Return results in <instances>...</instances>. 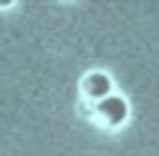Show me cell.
<instances>
[{
  "instance_id": "1",
  "label": "cell",
  "mask_w": 159,
  "mask_h": 156,
  "mask_svg": "<svg viewBox=\"0 0 159 156\" xmlns=\"http://www.w3.org/2000/svg\"><path fill=\"white\" fill-rule=\"evenodd\" d=\"M96 114L104 125L118 128L123 125L129 116V104L120 94L112 93L97 102Z\"/></svg>"
},
{
  "instance_id": "2",
  "label": "cell",
  "mask_w": 159,
  "mask_h": 156,
  "mask_svg": "<svg viewBox=\"0 0 159 156\" xmlns=\"http://www.w3.org/2000/svg\"><path fill=\"white\" fill-rule=\"evenodd\" d=\"M113 79L111 76L102 71H94L88 74L82 80V92L86 97L93 100H101L113 93Z\"/></svg>"
}]
</instances>
